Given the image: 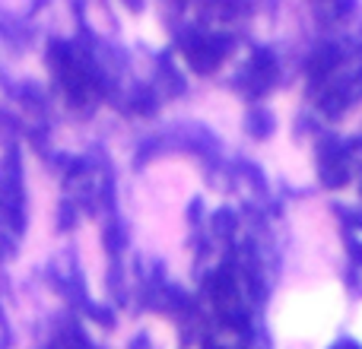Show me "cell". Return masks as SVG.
Segmentation results:
<instances>
[{
  "instance_id": "cell-11",
  "label": "cell",
  "mask_w": 362,
  "mask_h": 349,
  "mask_svg": "<svg viewBox=\"0 0 362 349\" xmlns=\"http://www.w3.org/2000/svg\"><path fill=\"white\" fill-rule=\"evenodd\" d=\"M337 213L346 219V223H350V229H362V213H356V210H344V206H337Z\"/></svg>"
},
{
  "instance_id": "cell-13",
  "label": "cell",
  "mask_w": 362,
  "mask_h": 349,
  "mask_svg": "<svg viewBox=\"0 0 362 349\" xmlns=\"http://www.w3.org/2000/svg\"><path fill=\"white\" fill-rule=\"evenodd\" d=\"M70 223H74V206L64 203L61 206V229H70Z\"/></svg>"
},
{
  "instance_id": "cell-8",
  "label": "cell",
  "mask_w": 362,
  "mask_h": 349,
  "mask_svg": "<svg viewBox=\"0 0 362 349\" xmlns=\"http://www.w3.org/2000/svg\"><path fill=\"white\" fill-rule=\"evenodd\" d=\"M232 229H235V213L232 210L213 213V232H219V235H232Z\"/></svg>"
},
{
  "instance_id": "cell-16",
  "label": "cell",
  "mask_w": 362,
  "mask_h": 349,
  "mask_svg": "<svg viewBox=\"0 0 362 349\" xmlns=\"http://www.w3.org/2000/svg\"><path fill=\"white\" fill-rule=\"evenodd\" d=\"M134 349H146V340H137V343H134Z\"/></svg>"
},
{
  "instance_id": "cell-7",
  "label": "cell",
  "mask_w": 362,
  "mask_h": 349,
  "mask_svg": "<svg viewBox=\"0 0 362 349\" xmlns=\"http://www.w3.org/2000/svg\"><path fill=\"white\" fill-rule=\"evenodd\" d=\"M245 127H248V134L255 140H264L274 134V114L264 112V108H255V112H248V118H245Z\"/></svg>"
},
{
  "instance_id": "cell-1",
  "label": "cell",
  "mask_w": 362,
  "mask_h": 349,
  "mask_svg": "<svg viewBox=\"0 0 362 349\" xmlns=\"http://www.w3.org/2000/svg\"><path fill=\"white\" fill-rule=\"evenodd\" d=\"M0 223L13 238L25 232V187H23V159L10 146L0 159Z\"/></svg>"
},
{
  "instance_id": "cell-4",
  "label": "cell",
  "mask_w": 362,
  "mask_h": 349,
  "mask_svg": "<svg viewBox=\"0 0 362 349\" xmlns=\"http://www.w3.org/2000/svg\"><path fill=\"white\" fill-rule=\"evenodd\" d=\"M248 80L255 83V93H264V89L274 86V80H276V57L270 54L267 48L255 51L251 67H248Z\"/></svg>"
},
{
  "instance_id": "cell-5",
  "label": "cell",
  "mask_w": 362,
  "mask_h": 349,
  "mask_svg": "<svg viewBox=\"0 0 362 349\" xmlns=\"http://www.w3.org/2000/svg\"><path fill=\"white\" fill-rule=\"evenodd\" d=\"M340 48H334V45H321L318 51L312 54V61H308V76L312 80H327V73H334L340 64Z\"/></svg>"
},
{
  "instance_id": "cell-6",
  "label": "cell",
  "mask_w": 362,
  "mask_h": 349,
  "mask_svg": "<svg viewBox=\"0 0 362 349\" xmlns=\"http://www.w3.org/2000/svg\"><path fill=\"white\" fill-rule=\"evenodd\" d=\"M321 178H325L327 187H344L346 181H350V169H346L344 156L325 159V162H321Z\"/></svg>"
},
{
  "instance_id": "cell-14",
  "label": "cell",
  "mask_w": 362,
  "mask_h": 349,
  "mask_svg": "<svg viewBox=\"0 0 362 349\" xmlns=\"http://www.w3.org/2000/svg\"><path fill=\"white\" fill-rule=\"evenodd\" d=\"M350 251H353V261L362 264V244H356V242H353V238H350Z\"/></svg>"
},
{
  "instance_id": "cell-12",
  "label": "cell",
  "mask_w": 362,
  "mask_h": 349,
  "mask_svg": "<svg viewBox=\"0 0 362 349\" xmlns=\"http://www.w3.org/2000/svg\"><path fill=\"white\" fill-rule=\"evenodd\" d=\"M10 251H13V235H10V232L0 229V261H4V257L10 254Z\"/></svg>"
},
{
  "instance_id": "cell-15",
  "label": "cell",
  "mask_w": 362,
  "mask_h": 349,
  "mask_svg": "<svg viewBox=\"0 0 362 349\" xmlns=\"http://www.w3.org/2000/svg\"><path fill=\"white\" fill-rule=\"evenodd\" d=\"M334 349H362V346H359V343H353V340H344V343H337Z\"/></svg>"
},
{
  "instance_id": "cell-9",
  "label": "cell",
  "mask_w": 362,
  "mask_h": 349,
  "mask_svg": "<svg viewBox=\"0 0 362 349\" xmlns=\"http://www.w3.org/2000/svg\"><path fill=\"white\" fill-rule=\"evenodd\" d=\"M105 248L112 251V254H118L121 248H124V229H121V223H112L105 232Z\"/></svg>"
},
{
  "instance_id": "cell-10",
  "label": "cell",
  "mask_w": 362,
  "mask_h": 349,
  "mask_svg": "<svg viewBox=\"0 0 362 349\" xmlns=\"http://www.w3.org/2000/svg\"><path fill=\"white\" fill-rule=\"evenodd\" d=\"M137 112H144V114H153L156 112V102H153V95L150 93H137Z\"/></svg>"
},
{
  "instance_id": "cell-2",
  "label": "cell",
  "mask_w": 362,
  "mask_h": 349,
  "mask_svg": "<svg viewBox=\"0 0 362 349\" xmlns=\"http://www.w3.org/2000/svg\"><path fill=\"white\" fill-rule=\"evenodd\" d=\"M181 51H185L191 70H197V73H210V70H216L226 57V38H213V35H204V32H191V35H185V42H181Z\"/></svg>"
},
{
  "instance_id": "cell-3",
  "label": "cell",
  "mask_w": 362,
  "mask_h": 349,
  "mask_svg": "<svg viewBox=\"0 0 362 349\" xmlns=\"http://www.w3.org/2000/svg\"><path fill=\"white\" fill-rule=\"evenodd\" d=\"M206 295H210V302L223 314L232 312V308H238V280L229 270H216V273L206 280Z\"/></svg>"
}]
</instances>
